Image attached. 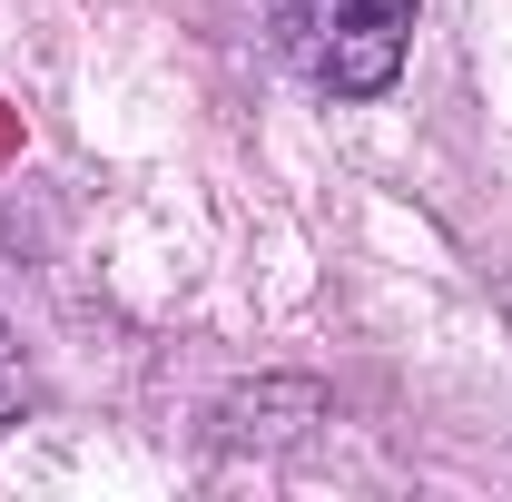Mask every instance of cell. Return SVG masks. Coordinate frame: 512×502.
Here are the masks:
<instances>
[{
    "label": "cell",
    "instance_id": "cell-1",
    "mask_svg": "<svg viewBox=\"0 0 512 502\" xmlns=\"http://www.w3.org/2000/svg\"><path fill=\"white\" fill-rule=\"evenodd\" d=\"M276 40L325 99H375L404 69L414 0H276Z\"/></svg>",
    "mask_w": 512,
    "mask_h": 502
},
{
    "label": "cell",
    "instance_id": "cell-2",
    "mask_svg": "<svg viewBox=\"0 0 512 502\" xmlns=\"http://www.w3.org/2000/svg\"><path fill=\"white\" fill-rule=\"evenodd\" d=\"M30 414V365H20V345L0 335V424H20Z\"/></svg>",
    "mask_w": 512,
    "mask_h": 502
}]
</instances>
